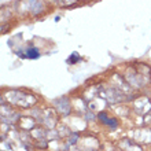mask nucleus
Returning <instances> with one entry per match:
<instances>
[{"mask_svg": "<svg viewBox=\"0 0 151 151\" xmlns=\"http://www.w3.org/2000/svg\"><path fill=\"white\" fill-rule=\"evenodd\" d=\"M78 59H80L78 55H77V54H73V55H72V59H69V62H70V63H74V62H77Z\"/></svg>", "mask_w": 151, "mask_h": 151, "instance_id": "6", "label": "nucleus"}, {"mask_svg": "<svg viewBox=\"0 0 151 151\" xmlns=\"http://www.w3.org/2000/svg\"><path fill=\"white\" fill-rule=\"evenodd\" d=\"M6 98L8 99V102H11L12 104H18L21 107H30L32 104L36 103V98L29 93L21 91H10L6 93Z\"/></svg>", "mask_w": 151, "mask_h": 151, "instance_id": "1", "label": "nucleus"}, {"mask_svg": "<svg viewBox=\"0 0 151 151\" xmlns=\"http://www.w3.org/2000/svg\"><path fill=\"white\" fill-rule=\"evenodd\" d=\"M56 106H58V110L63 114H69L70 111V104L66 99H58L56 100Z\"/></svg>", "mask_w": 151, "mask_h": 151, "instance_id": "2", "label": "nucleus"}, {"mask_svg": "<svg viewBox=\"0 0 151 151\" xmlns=\"http://www.w3.org/2000/svg\"><path fill=\"white\" fill-rule=\"evenodd\" d=\"M76 0H58V4L60 6H69V4H73Z\"/></svg>", "mask_w": 151, "mask_h": 151, "instance_id": "5", "label": "nucleus"}, {"mask_svg": "<svg viewBox=\"0 0 151 151\" xmlns=\"http://www.w3.org/2000/svg\"><path fill=\"white\" fill-rule=\"evenodd\" d=\"M99 119H100V121H103L104 125H109V127H111V128L117 127V121H115V119H113V118H109L106 113H100V114H99Z\"/></svg>", "mask_w": 151, "mask_h": 151, "instance_id": "3", "label": "nucleus"}, {"mask_svg": "<svg viewBox=\"0 0 151 151\" xmlns=\"http://www.w3.org/2000/svg\"><path fill=\"white\" fill-rule=\"evenodd\" d=\"M40 56V54H39V51H37L36 48H29L28 51L24 54V56L22 58H32V59H35V58H39Z\"/></svg>", "mask_w": 151, "mask_h": 151, "instance_id": "4", "label": "nucleus"}]
</instances>
